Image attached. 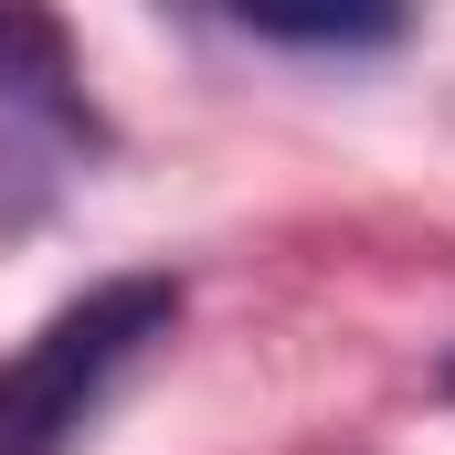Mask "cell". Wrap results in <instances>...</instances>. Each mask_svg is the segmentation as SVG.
<instances>
[{"mask_svg": "<svg viewBox=\"0 0 455 455\" xmlns=\"http://www.w3.org/2000/svg\"><path fill=\"white\" fill-rule=\"evenodd\" d=\"M180 329V275H96L0 360V455H75L107 392Z\"/></svg>", "mask_w": 455, "mask_h": 455, "instance_id": "1", "label": "cell"}, {"mask_svg": "<svg viewBox=\"0 0 455 455\" xmlns=\"http://www.w3.org/2000/svg\"><path fill=\"white\" fill-rule=\"evenodd\" d=\"M96 148H107V127L85 107V75L64 53V21L0 11V212L32 223Z\"/></svg>", "mask_w": 455, "mask_h": 455, "instance_id": "2", "label": "cell"}, {"mask_svg": "<svg viewBox=\"0 0 455 455\" xmlns=\"http://www.w3.org/2000/svg\"><path fill=\"white\" fill-rule=\"evenodd\" d=\"M233 32L297 43V53H381L403 43V11H233Z\"/></svg>", "mask_w": 455, "mask_h": 455, "instance_id": "3", "label": "cell"}, {"mask_svg": "<svg viewBox=\"0 0 455 455\" xmlns=\"http://www.w3.org/2000/svg\"><path fill=\"white\" fill-rule=\"evenodd\" d=\"M445 381H455V371H445Z\"/></svg>", "mask_w": 455, "mask_h": 455, "instance_id": "4", "label": "cell"}]
</instances>
